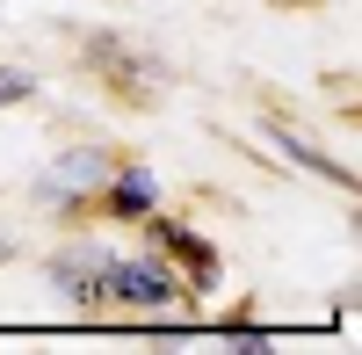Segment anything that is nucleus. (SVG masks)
Segmentation results:
<instances>
[{
  "instance_id": "1",
  "label": "nucleus",
  "mask_w": 362,
  "mask_h": 355,
  "mask_svg": "<svg viewBox=\"0 0 362 355\" xmlns=\"http://www.w3.org/2000/svg\"><path fill=\"white\" fill-rule=\"evenodd\" d=\"M109 167H116L109 145H73V153H58V160L37 174V203L58 211V218H87V211H95V196H102V182H109Z\"/></svg>"
},
{
  "instance_id": "2",
  "label": "nucleus",
  "mask_w": 362,
  "mask_h": 355,
  "mask_svg": "<svg viewBox=\"0 0 362 355\" xmlns=\"http://www.w3.org/2000/svg\"><path fill=\"white\" fill-rule=\"evenodd\" d=\"M102 305H124V312H181L189 305V283H181L167 261H131V254H109V276H102Z\"/></svg>"
},
{
  "instance_id": "3",
  "label": "nucleus",
  "mask_w": 362,
  "mask_h": 355,
  "mask_svg": "<svg viewBox=\"0 0 362 355\" xmlns=\"http://www.w3.org/2000/svg\"><path fill=\"white\" fill-rule=\"evenodd\" d=\"M80 66L95 73V80H109V87H116V102H153V95H160V80H167L138 44L109 37V29H87V37H80Z\"/></svg>"
},
{
  "instance_id": "4",
  "label": "nucleus",
  "mask_w": 362,
  "mask_h": 355,
  "mask_svg": "<svg viewBox=\"0 0 362 355\" xmlns=\"http://www.w3.org/2000/svg\"><path fill=\"white\" fill-rule=\"evenodd\" d=\"M160 211V174L153 167H138V160H116L109 167V182L95 196V218H116V225H145Z\"/></svg>"
},
{
  "instance_id": "5",
  "label": "nucleus",
  "mask_w": 362,
  "mask_h": 355,
  "mask_svg": "<svg viewBox=\"0 0 362 355\" xmlns=\"http://www.w3.org/2000/svg\"><path fill=\"white\" fill-rule=\"evenodd\" d=\"M44 276H51V290H58L66 305L95 312V305H102V276H109V247H95V240H80V247H58V254L44 261Z\"/></svg>"
},
{
  "instance_id": "6",
  "label": "nucleus",
  "mask_w": 362,
  "mask_h": 355,
  "mask_svg": "<svg viewBox=\"0 0 362 355\" xmlns=\"http://www.w3.org/2000/svg\"><path fill=\"white\" fill-rule=\"evenodd\" d=\"M145 232H153V247L167 254V261H181V269H189L196 276V290H210V283H218V247H210L203 240V232H189V225H174V218H145Z\"/></svg>"
},
{
  "instance_id": "7",
  "label": "nucleus",
  "mask_w": 362,
  "mask_h": 355,
  "mask_svg": "<svg viewBox=\"0 0 362 355\" xmlns=\"http://www.w3.org/2000/svg\"><path fill=\"white\" fill-rule=\"evenodd\" d=\"M37 95V80H29L22 66H0V109H15V102H29Z\"/></svg>"
},
{
  "instance_id": "8",
  "label": "nucleus",
  "mask_w": 362,
  "mask_h": 355,
  "mask_svg": "<svg viewBox=\"0 0 362 355\" xmlns=\"http://www.w3.org/2000/svg\"><path fill=\"white\" fill-rule=\"evenodd\" d=\"M15 254H22V240H15V232H0V269H8Z\"/></svg>"
}]
</instances>
